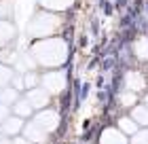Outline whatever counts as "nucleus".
I'll return each mask as SVG.
<instances>
[{"label":"nucleus","mask_w":148,"mask_h":144,"mask_svg":"<svg viewBox=\"0 0 148 144\" xmlns=\"http://www.w3.org/2000/svg\"><path fill=\"white\" fill-rule=\"evenodd\" d=\"M119 127L123 134H136L138 132V123L131 119V116H123V119L119 121Z\"/></svg>","instance_id":"4468645a"},{"label":"nucleus","mask_w":148,"mask_h":144,"mask_svg":"<svg viewBox=\"0 0 148 144\" xmlns=\"http://www.w3.org/2000/svg\"><path fill=\"white\" fill-rule=\"evenodd\" d=\"M21 129H23V121H21V116H6L4 123H2V132H4V134H9V136L19 134Z\"/></svg>","instance_id":"9b49d317"},{"label":"nucleus","mask_w":148,"mask_h":144,"mask_svg":"<svg viewBox=\"0 0 148 144\" xmlns=\"http://www.w3.org/2000/svg\"><path fill=\"white\" fill-rule=\"evenodd\" d=\"M4 119H6V106L0 102V123H4Z\"/></svg>","instance_id":"4be33fe9"},{"label":"nucleus","mask_w":148,"mask_h":144,"mask_svg":"<svg viewBox=\"0 0 148 144\" xmlns=\"http://www.w3.org/2000/svg\"><path fill=\"white\" fill-rule=\"evenodd\" d=\"M13 17V2L11 0H0V19Z\"/></svg>","instance_id":"6ab92c4d"},{"label":"nucleus","mask_w":148,"mask_h":144,"mask_svg":"<svg viewBox=\"0 0 148 144\" xmlns=\"http://www.w3.org/2000/svg\"><path fill=\"white\" fill-rule=\"evenodd\" d=\"M119 102H121V106H123V108L136 106V93H133V91H127V89H125V91L119 95Z\"/></svg>","instance_id":"a211bd4d"},{"label":"nucleus","mask_w":148,"mask_h":144,"mask_svg":"<svg viewBox=\"0 0 148 144\" xmlns=\"http://www.w3.org/2000/svg\"><path fill=\"white\" fill-rule=\"evenodd\" d=\"M13 38H15V25L9 19H0V49L6 47Z\"/></svg>","instance_id":"1a4fd4ad"},{"label":"nucleus","mask_w":148,"mask_h":144,"mask_svg":"<svg viewBox=\"0 0 148 144\" xmlns=\"http://www.w3.org/2000/svg\"><path fill=\"white\" fill-rule=\"evenodd\" d=\"M13 108H15V114H17V116H21V119H23V116H30L32 110H34V108H32V104H30V102L25 100V98H23V100H17Z\"/></svg>","instance_id":"ddd939ff"},{"label":"nucleus","mask_w":148,"mask_h":144,"mask_svg":"<svg viewBox=\"0 0 148 144\" xmlns=\"http://www.w3.org/2000/svg\"><path fill=\"white\" fill-rule=\"evenodd\" d=\"M13 144H32V142H30L28 138H25V140H23V138H17V140L13 142Z\"/></svg>","instance_id":"5701e85b"},{"label":"nucleus","mask_w":148,"mask_h":144,"mask_svg":"<svg viewBox=\"0 0 148 144\" xmlns=\"http://www.w3.org/2000/svg\"><path fill=\"white\" fill-rule=\"evenodd\" d=\"M23 132H25V138H28L30 142H45V140H47V136H49L47 132H42V129H40L34 121L28 123V125L23 127Z\"/></svg>","instance_id":"9d476101"},{"label":"nucleus","mask_w":148,"mask_h":144,"mask_svg":"<svg viewBox=\"0 0 148 144\" xmlns=\"http://www.w3.org/2000/svg\"><path fill=\"white\" fill-rule=\"evenodd\" d=\"M0 102L6 106V104H13V102H17V91L15 89H11V87H4V89H0Z\"/></svg>","instance_id":"dca6fc26"},{"label":"nucleus","mask_w":148,"mask_h":144,"mask_svg":"<svg viewBox=\"0 0 148 144\" xmlns=\"http://www.w3.org/2000/svg\"><path fill=\"white\" fill-rule=\"evenodd\" d=\"M99 144H127V138L121 129H114V127H108L106 132L102 134V140Z\"/></svg>","instance_id":"6e6552de"},{"label":"nucleus","mask_w":148,"mask_h":144,"mask_svg":"<svg viewBox=\"0 0 148 144\" xmlns=\"http://www.w3.org/2000/svg\"><path fill=\"white\" fill-rule=\"evenodd\" d=\"M40 83H42V89H47L49 93H59V91H64V87H66V74L62 70L45 72L42 76H40Z\"/></svg>","instance_id":"7ed1b4c3"},{"label":"nucleus","mask_w":148,"mask_h":144,"mask_svg":"<svg viewBox=\"0 0 148 144\" xmlns=\"http://www.w3.org/2000/svg\"><path fill=\"white\" fill-rule=\"evenodd\" d=\"M62 13H51V11H40L32 17V21L28 25V34L30 38L40 40V38H51V36H57V32L62 30Z\"/></svg>","instance_id":"f03ea898"},{"label":"nucleus","mask_w":148,"mask_h":144,"mask_svg":"<svg viewBox=\"0 0 148 144\" xmlns=\"http://www.w3.org/2000/svg\"><path fill=\"white\" fill-rule=\"evenodd\" d=\"M49 91L47 89H38V87H34V89H30L28 91V95H25V100L32 104V108H45L47 104H49Z\"/></svg>","instance_id":"39448f33"},{"label":"nucleus","mask_w":148,"mask_h":144,"mask_svg":"<svg viewBox=\"0 0 148 144\" xmlns=\"http://www.w3.org/2000/svg\"><path fill=\"white\" fill-rule=\"evenodd\" d=\"M11 81H13V70H11L9 66L0 64V89H4Z\"/></svg>","instance_id":"f3484780"},{"label":"nucleus","mask_w":148,"mask_h":144,"mask_svg":"<svg viewBox=\"0 0 148 144\" xmlns=\"http://www.w3.org/2000/svg\"><path fill=\"white\" fill-rule=\"evenodd\" d=\"M30 55L38 66L45 68H57L68 59V43L62 36L40 38L34 40L30 47Z\"/></svg>","instance_id":"f257e3e1"},{"label":"nucleus","mask_w":148,"mask_h":144,"mask_svg":"<svg viewBox=\"0 0 148 144\" xmlns=\"http://www.w3.org/2000/svg\"><path fill=\"white\" fill-rule=\"evenodd\" d=\"M0 144H13V142H9V140H2V138H0Z\"/></svg>","instance_id":"b1692460"},{"label":"nucleus","mask_w":148,"mask_h":144,"mask_svg":"<svg viewBox=\"0 0 148 144\" xmlns=\"http://www.w3.org/2000/svg\"><path fill=\"white\" fill-rule=\"evenodd\" d=\"M146 106H148V95H146Z\"/></svg>","instance_id":"393cba45"},{"label":"nucleus","mask_w":148,"mask_h":144,"mask_svg":"<svg viewBox=\"0 0 148 144\" xmlns=\"http://www.w3.org/2000/svg\"><path fill=\"white\" fill-rule=\"evenodd\" d=\"M38 4L42 6L45 11H51V13H64V11H68L70 6L74 4V0H38Z\"/></svg>","instance_id":"0eeeda50"},{"label":"nucleus","mask_w":148,"mask_h":144,"mask_svg":"<svg viewBox=\"0 0 148 144\" xmlns=\"http://www.w3.org/2000/svg\"><path fill=\"white\" fill-rule=\"evenodd\" d=\"M23 85L28 87V89H34V87L38 85V74L28 72V74H25V79H23Z\"/></svg>","instance_id":"412c9836"},{"label":"nucleus","mask_w":148,"mask_h":144,"mask_svg":"<svg viewBox=\"0 0 148 144\" xmlns=\"http://www.w3.org/2000/svg\"><path fill=\"white\" fill-rule=\"evenodd\" d=\"M131 144H148V129H142L140 134H138V132L133 134Z\"/></svg>","instance_id":"aec40b11"},{"label":"nucleus","mask_w":148,"mask_h":144,"mask_svg":"<svg viewBox=\"0 0 148 144\" xmlns=\"http://www.w3.org/2000/svg\"><path fill=\"white\" fill-rule=\"evenodd\" d=\"M131 119L138 123V125H142L146 127L148 125V106H133V110H131Z\"/></svg>","instance_id":"f8f14e48"},{"label":"nucleus","mask_w":148,"mask_h":144,"mask_svg":"<svg viewBox=\"0 0 148 144\" xmlns=\"http://www.w3.org/2000/svg\"><path fill=\"white\" fill-rule=\"evenodd\" d=\"M146 87V79L142 72H127L125 74V89L127 91H142Z\"/></svg>","instance_id":"423d86ee"},{"label":"nucleus","mask_w":148,"mask_h":144,"mask_svg":"<svg viewBox=\"0 0 148 144\" xmlns=\"http://www.w3.org/2000/svg\"><path fill=\"white\" fill-rule=\"evenodd\" d=\"M34 123L42 129V132L51 134L53 129L57 127V123H59V114H57L55 110H40V112L34 116Z\"/></svg>","instance_id":"20e7f679"},{"label":"nucleus","mask_w":148,"mask_h":144,"mask_svg":"<svg viewBox=\"0 0 148 144\" xmlns=\"http://www.w3.org/2000/svg\"><path fill=\"white\" fill-rule=\"evenodd\" d=\"M136 55H138V59H148V38L146 36L138 38V43H136Z\"/></svg>","instance_id":"2eb2a0df"}]
</instances>
